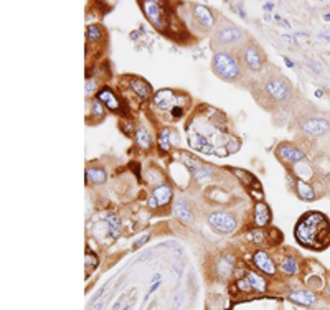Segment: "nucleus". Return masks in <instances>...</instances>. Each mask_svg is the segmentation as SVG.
Instances as JSON below:
<instances>
[{
    "instance_id": "obj_1",
    "label": "nucleus",
    "mask_w": 330,
    "mask_h": 310,
    "mask_svg": "<svg viewBox=\"0 0 330 310\" xmlns=\"http://www.w3.org/2000/svg\"><path fill=\"white\" fill-rule=\"evenodd\" d=\"M294 234L302 246L320 251L330 244V221L319 211L307 213L299 220Z\"/></svg>"
},
{
    "instance_id": "obj_2",
    "label": "nucleus",
    "mask_w": 330,
    "mask_h": 310,
    "mask_svg": "<svg viewBox=\"0 0 330 310\" xmlns=\"http://www.w3.org/2000/svg\"><path fill=\"white\" fill-rule=\"evenodd\" d=\"M213 71L225 81H234L240 78V64L231 55L220 51L213 56Z\"/></svg>"
},
{
    "instance_id": "obj_3",
    "label": "nucleus",
    "mask_w": 330,
    "mask_h": 310,
    "mask_svg": "<svg viewBox=\"0 0 330 310\" xmlns=\"http://www.w3.org/2000/svg\"><path fill=\"white\" fill-rule=\"evenodd\" d=\"M208 225H210L216 233L228 234L236 229V218L225 211H213L208 215Z\"/></svg>"
},
{
    "instance_id": "obj_4",
    "label": "nucleus",
    "mask_w": 330,
    "mask_h": 310,
    "mask_svg": "<svg viewBox=\"0 0 330 310\" xmlns=\"http://www.w3.org/2000/svg\"><path fill=\"white\" fill-rule=\"evenodd\" d=\"M154 103H155V106H159L160 109H164V111H170L173 117H180L182 112H184V107H177V103L179 101H177L175 93L170 89L159 91L154 98Z\"/></svg>"
},
{
    "instance_id": "obj_5",
    "label": "nucleus",
    "mask_w": 330,
    "mask_h": 310,
    "mask_svg": "<svg viewBox=\"0 0 330 310\" xmlns=\"http://www.w3.org/2000/svg\"><path fill=\"white\" fill-rule=\"evenodd\" d=\"M142 10H144L145 17L149 19V21L154 25L157 30H164L165 25H167V20H165V14L164 8L159 2H152V0H145V2H141Z\"/></svg>"
},
{
    "instance_id": "obj_6",
    "label": "nucleus",
    "mask_w": 330,
    "mask_h": 310,
    "mask_svg": "<svg viewBox=\"0 0 330 310\" xmlns=\"http://www.w3.org/2000/svg\"><path fill=\"white\" fill-rule=\"evenodd\" d=\"M243 37H245L243 30L234 27V25H227V27L220 28L218 32H216L215 41H218V45L229 46V45H233V43H238Z\"/></svg>"
},
{
    "instance_id": "obj_7",
    "label": "nucleus",
    "mask_w": 330,
    "mask_h": 310,
    "mask_svg": "<svg viewBox=\"0 0 330 310\" xmlns=\"http://www.w3.org/2000/svg\"><path fill=\"white\" fill-rule=\"evenodd\" d=\"M266 93L271 96L274 101H286V99H289V96H290L289 83L286 80H281V78L271 80L266 84Z\"/></svg>"
},
{
    "instance_id": "obj_8",
    "label": "nucleus",
    "mask_w": 330,
    "mask_h": 310,
    "mask_svg": "<svg viewBox=\"0 0 330 310\" xmlns=\"http://www.w3.org/2000/svg\"><path fill=\"white\" fill-rule=\"evenodd\" d=\"M243 60H245V63L248 64V68H249L251 71H259L264 63V56L261 53V50H259V46L254 45V43H251V45H248L245 48Z\"/></svg>"
},
{
    "instance_id": "obj_9",
    "label": "nucleus",
    "mask_w": 330,
    "mask_h": 310,
    "mask_svg": "<svg viewBox=\"0 0 330 310\" xmlns=\"http://www.w3.org/2000/svg\"><path fill=\"white\" fill-rule=\"evenodd\" d=\"M172 195H173L172 188L168 185H165V183H162V185H159V186H155L154 191H152L150 200H149V207L150 208L167 207V205L172 202Z\"/></svg>"
},
{
    "instance_id": "obj_10",
    "label": "nucleus",
    "mask_w": 330,
    "mask_h": 310,
    "mask_svg": "<svg viewBox=\"0 0 330 310\" xmlns=\"http://www.w3.org/2000/svg\"><path fill=\"white\" fill-rule=\"evenodd\" d=\"M276 152H277V157L286 164H297L306 159V154H304L301 148L290 145V144H281Z\"/></svg>"
},
{
    "instance_id": "obj_11",
    "label": "nucleus",
    "mask_w": 330,
    "mask_h": 310,
    "mask_svg": "<svg viewBox=\"0 0 330 310\" xmlns=\"http://www.w3.org/2000/svg\"><path fill=\"white\" fill-rule=\"evenodd\" d=\"M182 160L184 164L192 170V175L195 177V180H203V178H208L211 175V170L208 165H203L198 159L188 155V154H182Z\"/></svg>"
},
{
    "instance_id": "obj_12",
    "label": "nucleus",
    "mask_w": 330,
    "mask_h": 310,
    "mask_svg": "<svg viewBox=\"0 0 330 310\" xmlns=\"http://www.w3.org/2000/svg\"><path fill=\"white\" fill-rule=\"evenodd\" d=\"M329 129L330 124L325 119H309L302 124V130L310 137H320L325 132H329Z\"/></svg>"
},
{
    "instance_id": "obj_13",
    "label": "nucleus",
    "mask_w": 330,
    "mask_h": 310,
    "mask_svg": "<svg viewBox=\"0 0 330 310\" xmlns=\"http://www.w3.org/2000/svg\"><path fill=\"white\" fill-rule=\"evenodd\" d=\"M193 19L202 25L203 28H211L215 25V17L211 14V10L205 5L195 3L193 5Z\"/></svg>"
},
{
    "instance_id": "obj_14",
    "label": "nucleus",
    "mask_w": 330,
    "mask_h": 310,
    "mask_svg": "<svg viewBox=\"0 0 330 310\" xmlns=\"http://www.w3.org/2000/svg\"><path fill=\"white\" fill-rule=\"evenodd\" d=\"M253 263L254 266L258 268L261 272L264 274H269V276H274L276 274V266H274V261L269 257V254H266L264 251H258L254 252L253 256Z\"/></svg>"
},
{
    "instance_id": "obj_15",
    "label": "nucleus",
    "mask_w": 330,
    "mask_h": 310,
    "mask_svg": "<svg viewBox=\"0 0 330 310\" xmlns=\"http://www.w3.org/2000/svg\"><path fill=\"white\" fill-rule=\"evenodd\" d=\"M98 101H101L104 106L109 107L111 111H121V101L117 99V96L112 93V89H109L107 86L98 93Z\"/></svg>"
},
{
    "instance_id": "obj_16",
    "label": "nucleus",
    "mask_w": 330,
    "mask_h": 310,
    "mask_svg": "<svg viewBox=\"0 0 330 310\" xmlns=\"http://www.w3.org/2000/svg\"><path fill=\"white\" fill-rule=\"evenodd\" d=\"M271 221V211L268 205L263 202H258L254 205V223L256 226H266Z\"/></svg>"
},
{
    "instance_id": "obj_17",
    "label": "nucleus",
    "mask_w": 330,
    "mask_h": 310,
    "mask_svg": "<svg viewBox=\"0 0 330 310\" xmlns=\"http://www.w3.org/2000/svg\"><path fill=\"white\" fill-rule=\"evenodd\" d=\"M131 88L141 99H150L152 96V89L149 86V83H145L141 78H132L131 80Z\"/></svg>"
},
{
    "instance_id": "obj_18",
    "label": "nucleus",
    "mask_w": 330,
    "mask_h": 310,
    "mask_svg": "<svg viewBox=\"0 0 330 310\" xmlns=\"http://www.w3.org/2000/svg\"><path fill=\"white\" fill-rule=\"evenodd\" d=\"M289 299L292 300V302H296V304H301V305L309 307V305L315 304L317 297L312 294V292H309V290H296V292H292V294L289 295Z\"/></svg>"
},
{
    "instance_id": "obj_19",
    "label": "nucleus",
    "mask_w": 330,
    "mask_h": 310,
    "mask_svg": "<svg viewBox=\"0 0 330 310\" xmlns=\"http://www.w3.org/2000/svg\"><path fill=\"white\" fill-rule=\"evenodd\" d=\"M233 173L236 175L238 178H240V182L243 183V185L246 186L248 190H249V193H253V186H258L259 188V183H258V180L251 175L249 172H246V170H240V168H233Z\"/></svg>"
},
{
    "instance_id": "obj_20",
    "label": "nucleus",
    "mask_w": 330,
    "mask_h": 310,
    "mask_svg": "<svg viewBox=\"0 0 330 310\" xmlns=\"http://www.w3.org/2000/svg\"><path fill=\"white\" fill-rule=\"evenodd\" d=\"M296 193L299 198L306 200V202H312L315 198V191L312 188V185L302 180H296Z\"/></svg>"
},
{
    "instance_id": "obj_21",
    "label": "nucleus",
    "mask_w": 330,
    "mask_h": 310,
    "mask_svg": "<svg viewBox=\"0 0 330 310\" xmlns=\"http://www.w3.org/2000/svg\"><path fill=\"white\" fill-rule=\"evenodd\" d=\"M106 172H104V168H99V167H89L86 170V182L88 183H94V185H101V183L106 182Z\"/></svg>"
},
{
    "instance_id": "obj_22",
    "label": "nucleus",
    "mask_w": 330,
    "mask_h": 310,
    "mask_svg": "<svg viewBox=\"0 0 330 310\" xmlns=\"http://www.w3.org/2000/svg\"><path fill=\"white\" fill-rule=\"evenodd\" d=\"M292 170H294V173H296L297 180L309 182L312 178V167L309 164L304 162V160H301V162H297V164H294Z\"/></svg>"
},
{
    "instance_id": "obj_23",
    "label": "nucleus",
    "mask_w": 330,
    "mask_h": 310,
    "mask_svg": "<svg viewBox=\"0 0 330 310\" xmlns=\"http://www.w3.org/2000/svg\"><path fill=\"white\" fill-rule=\"evenodd\" d=\"M173 209H175L177 218H180L182 221H185V223H192L193 221V211L185 202H177L175 207H173Z\"/></svg>"
},
{
    "instance_id": "obj_24",
    "label": "nucleus",
    "mask_w": 330,
    "mask_h": 310,
    "mask_svg": "<svg viewBox=\"0 0 330 310\" xmlns=\"http://www.w3.org/2000/svg\"><path fill=\"white\" fill-rule=\"evenodd\" d=\"M246 277H248V281H249L251 287H253L254 290H258V292H266L268 290V282L263 276H259V274L249 270V272L246 274Z\"/></svg>"
},
{
    "instance_id": "obj_25",
    "label": "nucleus",
    "mask_w": 330,
    "mask_h": 310,
    "mask_svg": "<svg viewBox=\"0 0 330 310\" xmlns=\"http://www.w3.org/2000/svg\"><path fill=\"white\" fill-rule=\"evenodd\" d=\"M136 142H137V145L141 148H144V150L150 148V145H152L150 134L147 132V129L142 127V125H141V127H137V130H136Z\"/></svg>"
},
{
    "instance_id": "obj_26",
    "label": "nucleus",
    "mask_w": 330,
    "mask_h": 310,
    "mask_svg": "<svg viewBox=\"0 0 330 310\" xmlns=\"http://www.w3.org/2000/svg\"><path fill=\"white\" fill-rule=\"evenodd\" d=\"M106 226H107V234L111 238H117L121 234V220L116 215H109L106 218Z\"/></svg>"
},
{
    "instance_id": "obj_27",
    "label": "nucleus",
    "mask_w": 330,
    "mask_h": 310,
    "mask_svg": "<svg viewBox=\"0 0 330 310\" xmlns=\"http://www.w3.org/2000/svg\"><path fill=\"white\" fill-rule=\"evenodd\" d=\"M281 269L284 274H288V276H294V274L297 272L299 266H297V259L294 256H288L282 259V264H281Z\"/></svg>"
},
{
    "instance_id": "obj_28",
    "label": "nucleus",
    "mask_w": 330,
    "mask_h": 310,
    "mask_svg": "<svg viewBox=\"0 0 330 310\" xmlns=\"http://www.w3.org/2000/svg\"><path fill=\"white\" fill-rule=\"evenodd\" d=\"M170 129H160L159 132V147L162 152H167L170 148Z\"/></svg>"
},
{
    "instance_id": "obj_29",
    "label": "nucleus",
    "mask_w": 330,
    "mask_h": 310,
    "mask_svg": "<svg viewBox=\"0 0 330 310\" xmlns=\"http://www.w3.org/2000/svg\"><path fill=\"white\" fill-rule=\"evenodd\" d=\"M86 269H88V272H93L94 269H96V266H98V263H99V259L96 257V254H93L91 251H88L86 252Z\"/></svg>"
},
{
    "instance_id": "obj_30",
    "label": "nucleus",
    "mask_w": 330,
    "mask_h": 310,
    "mask_svg": "<svg viewBox=\"0 0 330 310\" xmlns=\"http://www.w3.org/2000/svg\"><path fill=\"white\" fill-rule=\"evenodd\" d=\"M101 37H103L101 27H98V25H91V27H88V40L89 41H98Z\"/></svg>"
},
{
    "instance_id": "obj_31",
    "label": "nucleus",
    "mask_w": 330,
    "mask_h": 310,
    "mask_svg": "<svg viewBox=\"0 0 330 310\" xmlns=\"http://www.w3.org/2000/svg\"><path fill=\"white\" fill-rule=\"evenodd\" d=\"M91 114L96 117V119H103V117H104V107H103L101 101L94 99V101H93V109H91Z\"/></svg>"
},
{
    "instance_id": "obj_32",
    "label": "nucleus",
    "mask_w": 330,
    "mask_h": 310,
    "mask_svg": "<svg viewBox=\"0 0 330 310\" xmlns=\"http://www.w3.org/2000/svg\"><path fill=\"white\" fill-rule=\"evenodd\" d=\"M240 147H241V144L236 141V139H229V141L227 142V150H228V154H234V152H238L240 150Z\"/></svg>"
},
{
    "instance_id": "obj_33",
    "label": "nucleus",
    "mask_w": 330,
    "mask_h": 310,
    "mask_svg": "<svg viewBox=\"0 0 330 310\" xmlns=\"http://www.w3.org/2000/svg\"><path fill=\"white\" fill-rule=\"evenodd\" d=\"M238 289L245 290V292H249L253 287H251V284H249V281H248V277H245V279H240V281H238Z\"/></svg>"
},
{
    "instance_id": "obj_34",
    "label": "nucleus",
    "mask_w": 330,
    "mask_h": 310,
    "mask_svg": "<svg viewBox=\"0 0 330 310\" xmlns=\"http://www.w3.org/2000/svg\"><path fill=\"white\" fill-rule=\"evenodd\" d=\"M160 284H162L160 281H154V282H152L150 289H149V292H147V295H145V300H149V299H150V295L154 294V292L159 289V287H160Z\"/></svg>"
},
{
    "instance_id": "obj_35",
    "label": "nucleus",
    "mask_w": 330,
    "mask_h": 310,
    "mask_svg": "<svg viewBox=\"0 0 330 310\" xmlns=\"http://www.w3.org/2000/svg\"><path fill=\"white\" fill-rule=\"evenodd\" d=\"M145 241H149V234H144V236H141L137 239L136 243H134V249H137V248H141L142 244H144Z\"/></svg>"
},
{
    "instance_id": "obj_36",
    "label": "nucleus",
    "mask_w": 330,
    "mask_h": 310,
    "mask_svg": "<svg viewBox=\"0 0 330 310\" xmlns=\"http://www.w3.org/2000/svg\"><path fill=\"white\" fill-rule=\"evenodd\" d=\"M253 238H254V241H258L259 244H263V243H264V234H263V231H254Z\"/></svg>"
},
{
    "instance_id": "obj_37",
    "label": "nucleus",
    "mask_w": 330,
    "mask_h": 310,
    "mask_svg": "<svg viewBox=\"0 0 330 310\" xmlns=\"http://www.w3.org/2000/svg\"><path fill=\"white\" fill-rule=\"evenodd\" d=\"M94 88H96V83H94L93 80H88V83H86V93L91 94V91H93Z\"/></svg>"
},
{
    "instance_id": "obj_38",
    "label": "nucleus",
    "mask_w": 330,
    "mask_h": 310,
    "mask_svg": "<svg viewBox=\"0 0 330 310\" xmlns=\"http://www.w3.org/2000/svg\"><path fill=\"white\" fill-rule=\"evenodd\" d=\"M263 8H264V12H272V10H274V3H269L268 2V3H264Z\"/></svg>"
},
{
    "instance_id": "obj_39",
    "label": "nucleus",
    "mask_w": 330,
    "mask_h": 310,
    "mask_svg": "<svg viewBox=\"0 0 330 310\" xmlns=\"http://www.w3.org/2000/svg\"><path fill=\"white\" fill-rule=\"evenodd\" d=\"M282 38H284V40L288 41V43H290V45H294V40L290 37H288V35H282Z\"/></svg>"
},
{
    "instance_id": "obj_40",
    "label": "nucleus",
    "mask_w": 330,
    "mask_h": 310,
    "mask_svg": "<svg viewBox=\"0 0 330 310\" xmlns=\"http://www.w3.org/2000/svg\"><path fill=\"white\" fill-rule=\"evenodd\" d=\"M284 61H286V64H288L289 68H294V63H292V61H290L289 58H284Z\"/></svg>"
},
{
    "instance_id": "obj_41",
    "label": "nucleus",
    "mask_w": 330,
    "mask_h": 310,
    "mask_svg": "<svg viewBox=\"0 0 330 310\" xmlns=\"http://www.w3.org/2000/svg\"><path fill=\"white\" fill-rule=\"evenodd\" d=\"M315 96H317V98H322V96H324V91H320V89H319V91H315Z\"/></svg>"
},
{
    "instance_id": "obj_42",
    "label": "nucleus",
    "mask_w": 330,
    "mask_h": 310,
    "mask_svg": "<svg viewBox=\"0 0 330 310\" xmlns=\"http://www.w3.org/2000/svg\"><path fill=\"white\" fill-rule=\"evenodd\" d=\"M327 294H329V297H330V286H329V289H327Z\"/></svg>"
}]
</instances>
